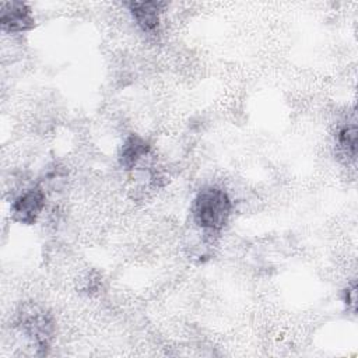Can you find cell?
<instances>
[{"label":"cell","mask_w":358,"mask_h":358,"mask_svg":"<svg viewBox=\"0 0 358 358\" xmlns=\"http://www.w3.org/2000/svg\"><path fill=\"white\" fill-rule=\"evenodd\" d=\"M337 155L344 159V162L355 161L357 157V124L355 120L343 124L336 134Z\"/></svg>","instance_id":"7"},{"label":"cell","mask_w":358,"mask_h":358,"mask_svg":"<svg viewBox=\"0 0 358 358\" xmlns=\"http://www.w3.org/2000/svg\"><path fill=\"white\" fill-rule=\"evenodd\" d=\"M344 303L347 305V309L350 308L352 313H355V303H357V285L355 281H351L350 285L344 289Z\"/></svg>","instance_id":"8"},{"label":"cell","mask_w":358,"mask_h":358,"mask_svg":"<svg viewBox=\"0 0 358 358\" xmlns=\"http://www.w3.org/2000/svg\"><path fill=\"white\" fill-rule=\"evenodd\" d=\"M46 204V192L41 183L22 190L11 203L10 215L14 222L32 225L42 214Z\"/></svg>","instance_id":"3"},{"label":"cell","mask_w":358,"mask_h":358,"mask_svg":"<svg viewBox=\"0 0 358 358\" xmlns=\"http://www.w3.org/2000/svg\"><path fill=\"white\" fill-rule=\"evenodd\" d=\"M134 22L143 32H154L161 22V13L166 7L164 1H130L126 4Z\"/></svg>","instance_id":"5"},{"label":"cell","mask_w":358,"mask_h":358,"mask_svg":"<svg viewBox=\"0 0 358 358\" xmlns=\"http://www.w3.org/2000/svg\"><path fill=\"white\" fill-rule=\"evenodd\" d=\"M193 222L206 232L221 231L232 213V201L225 190L217 186H204L193 199Z\"/></svg>","instance_id":"1"},{"label":"cell","mask_w":358,"mask_h":358,"mask_svg":"<svg viewBox=\"0 0 358 358\" xmlns=\"http://www.w3.org/2000/svg\"><path fill=\"white\" fill-rule=\"evenodd\" d=\"M18 326L21 331L29 337L38 350L45 352L49 348V343L53 336L55 322L50 313L38 306L25 308L18 317Z\"/></svg>","instance_id":"2"},{"label":"cell","mask_w":358,"mask_h":358,"mask_svg":"<svg viewBox=\"0 0 358 358\" xmlns=\"http://www.w3.org/2000/svg\"><path fill=\"white\" fill-rule=\"evenodd\" d=\"M1 31L7 34H22L35 27V18L28 4L22 1L1 3L0 7Z\"/></svg>","instance_id":"4"},{"label":"cell","mask_w":358,"mask_h":358,"mask_svg":"<svg viewBox=\"0 0 358 358\" xmlns=\"http://www.w3.org/2000/svg\"><path fill=\"white\" fill-rule=\"evenodd\" d=\"M150 154V144L138 134H130L119 151V164L123 169L131 171Z\"/></svg>","instance_id":"6"}]
</instances>
